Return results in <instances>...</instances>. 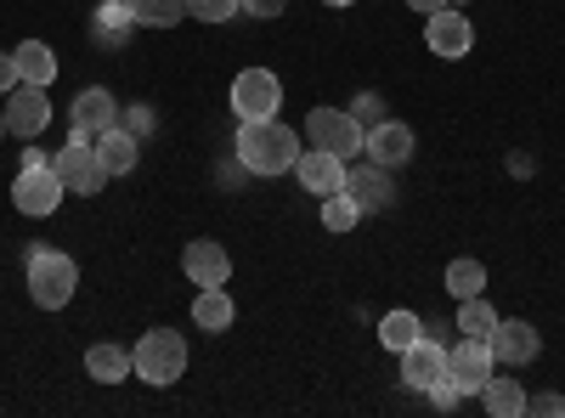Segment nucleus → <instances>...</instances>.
Wrapping results in <instances>:
<instances>
[{
    "label": "nucleus",
    "mask_w": 565,
    "mask_h": 418,
    "mask_svg": "<svg viewBox=\"0 0 565 418\" xmlns=\"http://www.w3.org/2000/svg\"><path fill=\"white\" fill-rule=\"evenodd\" d=\"M322 7H356V0H322Z\"/></svg>",
    "instance_id": "nucleus-37"
},
{
    "label": "nucleus",
    "mask_w": 565,
    "mask_h": 418,
    "mask_svg": "<svg viewBox=\"0 0 565 418\" xmlns=\"http://www.w3.org/2000/svg\"><path fill=\"white\" fill-rule=\"evenodd\" d=\"M244 7L238 0H186V18H199V23H232Z\"/></svg>",
    "instance_id": "nucleus-28"
},
{
    "label": "nucleus",
    "mask_w": 565,
    "mask_h": 418,
    "mask_svg": "<svg viewBox=\"0 0 565 418\" xmlns=\"http://www.w3.org/2000/svg\"><path fill=\"white\" fill-rule=\"evenodd\" d=\"M52 125V97H45V85H18L12 103H7V130L12 136H40Z\"/></svg>",
    "instance_id": "nucleus-16"
},
{
    "label": "nucleus",
    "mask_w": 565,
    "mask_h": 418,
    "mask_svg": "<svg viewBox=\"0 0 565 418\" xmlns=\"http://www.w3.org/2000/svg\"><path fill=\"white\" fill-rule=\"evenodd\" d=\"M441 374H447V345L418 334V340L402 351V385H407V390H430Z\"/></svg>",
    "instance_id": "nucleus-14"
},
{
    "label": "nucleus",
    "mask_w": 565,
    "mask_h": 418,
    "mask_svg": "<svg viewBox=\"0 0 565 418\" xmlns=\"http://www.w3.org/2000/svg\"><path fill=\"white\" fill-rule=\"evenodd\" d=\"M306 136H311V148L351 159V153H362V136L367 130L351 119V108H311L306 114Z\"/></svg>",
    "instance_id": "nucleus-5"
},
{
    "label": "nucleus",
    "mask_w": 565,
    "mask_h": 418,
    "mask_svg": "<svg viewBox=\"0 0 565 418\" xmlns=\"http://www.w3.org/2000/svg\"><path fill=\"white\" fill-rule=\"evenodd\" d=\"M68 125H74L79 142H97V136H108V130L119 125L114 90H108V85H85L79 97H74V108H68Z\"/></svg>",
    "instance_id": "nucleus-8"
},
{
    "label": "nucleus",
    "mask_w": 565,
    "mask_h": 418,
    "mask_svg": "<svg viewBox=\"0 0 565 418\" xmlns=\"http://www.w3.org/2000/svg\"><path fill=\"white\" fill-rule=\"evenodd\" d=\"M18 85H23V74H18V57H12V52H0V97H12Z\"/></svg>",
    "instance_id": "nucleus-34"
},
{
    "label": "nucleus",
    "mask_w": 565,
    "mask_h": 418,
    "mask_svg": "<svg viewBox=\"0 0 565 418\" xmlns=\"http://www.w3.org/2000/svg\"><path fill=\"white\" fill-rule=\"evenodd\" d=\"M526 412H537V418H565V396H559V390L526 396Z\"/></svg>",
    "instance_id": "nucleus-33"
},
{
    "label": "nucleus",
    "mask_w": 565,
    "mask_h": 418,
    "mask_svg": "<svg viewBox=\"0 0 565 418\" xmlns=\"http://www.w3.org/2000/svg\"><path fill=\"white\" fill-rule=\"evenodd\" d=\"M413 125H402V119H380L367 136H362V153L373 159V164H385V170H402L407 159H413Z\"/></svg>",
    "instance_id": "nucleus-13"
},
{
    "label": "nucleus",
    "mask_w": 565,
    "mask_h": 418,
    "mask_svg": "<svg viewBox=\"0 0 565 418\" xmlns=\"http://www.w3.org/2000/svg\"><path fill=\"white\" fill-rule=\"evenodd\" d=\"M232 153H238L249 175H282L300 159V136L282 119H238V148Z\"/></svg>",
    "instance_id": "nucleus-1"
},
{
    "label": "nucleus",
    "mask_w": 565,
    "mask_h": 418,
    "mask_svg": "<svg viewBox=\"0 0 565 418\" xmlns=\"http://www.w3.org/2000/svg\"><path fill=\"white\" fill-rule=\"evenodd\" d=\"M282 108V79L271 68H244L232 79V114L238 119H277Z\"/></svg>",
    "instance_id": "nucleus-6"
},
{
    "label": "nucleus",
    "mask_w": 565,
    "mask_h": 418,
    "mask_svg": "<svg viewBox=\"0 0 565 418\" xmlns=\"http://www.w3.org/2000/svg\"><path fill=\"white\" fill-rule=\"evenodd\" d=\"M12 57H18V74H23V85H52V79H57V52H52L45 40H23Z\"/></svg>",
    "instance_id": "nucleus-21"
},
{
    "label": "nucleus",
    "mask_w": 565,
    "mask_h": 418,
    "mask_svg": "<svg viewBox=\"0 0 565 418\" xmlns=\"http://www.w3.org/2000/svg\"><path fill=\"white\" fill-rule=\"evenodd\" d=\"M136 29H175L186 18V0H125Z\"/></svg>",
    "instance_id": "nucleus-23"
},
{
    "label": "nucleus",
    "mask_w": 565,
    "mask_h": 418,
    "mask_svg": "<svg viewBox=\"0 0 565 418\" xmlns=\"http://www.w3.org/2000/svg\"><path fill=\"white\" fill-rule=\"evenodd\" d=\"M238 7H244V18H282L289 0H238Z\"/></svg>",
    "instance_id": "nucleus-35"
},
{
    "label": "nucleus",
    "mask_w": 565,
    "mask_h": 418,
    "mask_svg": "<svg viewBox=\"0 0 565 418\" xmlns=\"http://www.w3.org/2000/svg\"><path fill=\"white\" fill-rule=\"evenodd\" d=\"M447 374L458 379V390H463V396H481V390H487V379L498 374V356H492V345H487V340H463V334H458V345L447 351Z\"/></svg>",
    "instance_id": "nucleus-9"
},
{
    "label": "nucleus",
    "mask_w": 565,
    "mask_h": 418,
    "mask_svg": "<svg viewBox=\"0 0 565 418\" xmlns=\"http://www.w3.org/2000/svg\"><path fill=\"white\" fill-rule=\"evenodd\" d=\"M57 164V175H63V187L68 193H79V199H90V193H103L108 187V170H103V159H97V142H79V136H74V142L52 159Z\"/></svg>",
    "instance_id": "nucleus-7"
},
{
    "label": "nucleus",
    "mask_w": 565,
    "mask_h": 418,
    "mask_svg": "<svg viewBox=\"0 0 565 418\" xmlns=\"http://www.w3.org/2000/svg\"><path fill=\"white\" fill-rule=\"evenodd\" d=\"M351 119H356L362 130H373V125H380V119H385V103H380V97H373V90H362V97L351 103Z\"/></svg>",
    "instance_id": "nucleus-32"
},
{
    "label": "nucleus",
    "mask_w": 565,
    "mask_h": 418,
    "mask_svg": "<svg viewBox=\"0 0 565 418\" xmlns=\"http://www.w3.org/2000/svg\"><path fill=\"white\" fill-rule=\"evenodd\" d=\"M295 175H300V187H306L311 199H328V193H340V187H345V159L311 148V153L295 159Z\"/></svg>",
    "instance_id": "nucleus-17"
},
{
    "label": "nucleus",
    "mask_w": 565,
    "mask_h": 418,
    "mask_svg": "<svg viewBox=\"0 0 565 418\" xmlns=\"http://www.w3.org/2000/svg\"><path fill=\"white\" fill-rule=\"evenodd\" d=\"M447 294H452V300L487 294V266H481V260H452V266H447Z\"/></svg>",
    "instance_id": "nucleus-25"
},
{
    "label": "nucleus",
    "mask_w": 565,
    "mask_h": 418,
    "mask_svg": "<svg viewBox=\"0 0 565 418\" xmlns=\"http://www.w3.org/2000/svg\"><path fill=\"white\" fill-rule=\"evenodd\" d=\"M424 396H430V407H436V412H452V407L463 401V390H458V379H452V374H441V379H436L430 390H424Z\"/></svg>",
    "instance_id": "nucleus-31"
},
{
    "label": "nucleus",
    "mask_w": 565,
    "mask_h": 418,
    "mask_svg": "<svg viewBox=\"0 0 565 418\" xmlns=\"http://www.w3.org/2000/svg\"><path fill=\"white\" fill-rule=\"evenodd\" d=\"M424 45H430L436 57H469L476 23L463 18V7H441V12H430V23H424Z\"/></svg>",
    "instance_id": "nucleus-12"
},
{
    "label": "nucleus",
    "mask_w": 565,
    "mask_h": 418,
    "mask_svg": "<svg viewBox=\"0 0 565 418\" xmlns=\"http://www.w3.org/2000/svg\"><path fill=\"white\" fill-rule=\"evenodd\" d=\"M63 175H57V164H23L18 170V181H12V210L18 215H57V204H63Z\"/></svg>",
    "instance_id": "nucleus-4"
},
{
    "label": "nucleus",
    "mask_w": 565,
    "mask_h": 418,
    "mask_svg": "<svg viewBox=\"0 0 565 418\" xmlns=\"http://www.w3.org/2000/svg\"><path fill=\"white\" fill-rule=\"evenodd\" d=\"M97 159H103V170L108 175H130L136 170V159H141V142L125 130V125H114L108 136H97Z\"/></svg>",
    "instance_id": "nucleus-20"
},
{
    "label": "nucleus",
    "mask_w": 565,
    "mask_h": 418,
    "mask_svg": "<svg viewBox=\"0 0 565 418\" xmlns=\"http://www.w3.org/2000/svg\"><path fill=\"white\" fill-rule=\"evenodd\" d=\"M181 271L193 277V289H215V283H226V277H232V255L215 238H199V244L181 249Z\"/></svg>",
    "instance_id": "nucleus-15"
},
{
    "label": "nucleus",
    "mask_w": 565,
    "mask_h": 418,
    "mask_svg": "<svg viewBox=\"0 0 565 418\" xmlns=\"http://www.w3.org/2000/svg\"><path fill=\"white\" fill-rule=\"evenodd\" d=\"M356 221H362V210H356L351 193H328V199H322V226H328V232H351Z\"/></svg>",
    "instance_id": "nucleus-27"
},
{
    "label": "nucleus",
    "mask_w": 565,
    "mask_h": 418,
    "mask_svg": "<svg viewBox=\"0 0 565 418\" xmlns=\"http://www.w3.org/2000/svg\"><path fill=\"white\" fill-rule=\"evenodd\" d=\"M130 367H136L141 385L164 390V385H175L186 374V340L175 329H148L136 340V351H130Z\"/></svg>",
    "instance_id": "nucleus-3"
},
{
    "label": "nucleus",
    "mask_w": 565,
    "mask_h": 418,
    "mask_svg": "<svg viewBox=\"0 0 565 418\" xmlns=\"http://www.w3.org/2000/svg\"><path fill=\"white\" fill-rule=\"evenodd\" d=\"M0 136H7V114H0Z\"/></svg>",
    "instance_id": "nucleus-38"
},
{
    "label": "nucleus",
    "mask_w": 565,
    "mask_h": 418,
    "mask_svg": "<svg viewBox=\"0 0 565 418\" xmlns=\"http://www.w3.org/2000/svg\"><path fill=\"white\" fill-rule=\"evenodd\" d=\"M492 329H498V311L487 306V294L458 300V334H463V340H487Z\"/></svg>",
    "instance_id": "nucleus-24"
},
{
    "label": "nucleus",
    "mask_w": 565,
    "mask_h": 418,
    "mask_svg": "<svg viewBox=\"0 0 565 418\" xmlns=\"http://www.w3.org/2000/svg\"><path fill=\"white\" fill-rule=\"evenodd\" d=\"M418 334H424V322H418L413 311H391V317L380 322V345H385V351H396V356H402Z\"/></svg>",
    "instance_id": "nucleus-26"
},
{
    "label": "nucleus",
    "mask_w": 565,
    "mask_h": 418,
    "mask_svg": "<svg viewBox=\"0 0 565 418\" xmlns=\"http://www.w3.org/2000/svg\"><path fill=\"white\" fill-rule=\"evenodd\" d=\"M119 125L141 142V136H153V108H148V103H130V108H119Z\"/></svg>",
    "instance_id": "nucleus-30"
},
{
    "label": "nucleus",
    "mask_w": 565,
    "mask_h": 418,
    "mask_svg": "<svg viewBox=\"0 0 565 418\" xmlns=\"http://www.w3.org/2000/svg\"><path fill=\"white\" fill-rule=\"evenodd\" d=\"M97 29H103V34H108V40L119 45V40H125V34L136 29V18H130V7L119 0V7H103V12H97Z\"/></svg>",
    "instance_id": "nucleus-29"
},
{
    "label": "nucleus",
    "mask_w": 565,
    "mask_h": 418,
    "mask_svg": "<svg viewBox=\"0 0 565 418\" xmlns=\"http://www.w3.org/2000/svg\"><path fill=\"white\" fill-rule=\"evenodd\" d=\"M481 407L492 412V418H521L526 412V390H521V379H487V390H481Z\"/></svg>",
    "instance_id": "nucleus-22"
},
{
    "label": "nucleus",
    "mask_w": 565,
    "mask_h": 418,
    "mask_svg": "<svg viewBox=\"0 0 565 418\" xmlns=\"http://www.w3.org/2000/svg\"><path fill=\"white\" fill-rule=\"evenodd\" d=\"M85 374L97 379V385H125V379H136V367H130V351L125 345H90L85 351Z\"/></svg>",
    "instance_id": "nucleus-19"
},
{
    "label": "nucleus",
    "mask_w": 565,
    "mask_h": 418,
    "mask_svg": "<svg viewBox=\"0 0 565 418\" xmlns=\"http://www.w3.org/2000/svg\"><path fill=\"white\" fill-rule=\"evenodd\" d=\"M487 345H492L498 367H526V362H537V351H543V334L532 329L526 317H498V329L487 334Z\"/></svg>",
    "instance_id": "nucleus-10"
},
{
    "label": "nucleus",
    "mask_w": 565,
    "mask_h": 418,
    "mask_svg": "<svg viewBox=\"0 0 565 418\" xmlns=\"http://www.w3.org/2000/svg\"><path fill=\"white\" fill-rule=\"evenodd\" d=\"M407 7H413L418 18H430V12H441V7H452V0H407Z\"/></svg>",
    "instance_id": "nucleus-36"
},
{
    "label": "nucleus",
    "mask_w": 565,
    "mask_h": 418,
    "mask_svg": "<svg viewBox=\"0 0 565 418\" xmlns=\"http://www.w3.org/2000/svg\"><path fill=\"white\" fill-rule=\"evenodd\" d=\"M193 322H199L204 334H226L232 322H238V306H232L226 283H215V289H199V294H193Z\"/></svg>",
    "instance_id": "nucleus-18"
},
{
    "label": "nucleus",
    "mask_w": 565,
    "mask_h": 418,
    "mask_svg": "<svg viewBox=\"0 0 565 418\" xmlns=\"http://www.w3.org/2000/svg\"><path fill=\"white\" fill-rule=\"evenodd\" d=\"M340 193H351L356 199V210L362 215H373V210H391L396 204V181H391V170L385 164H345V187Z\"/></svg>",
    "instance_id": "nucleus-11"
},
{
    "label": "nucleus",
    "mask_w": 565,
    "mask_h": 418,
    "mask_svg": "<svg viewBox=\"0 0 565 418\" xmlns=\"http://www.w3.org/2000/svg\"><path fill=\"white\" fill-rule=\"evenodd\" d=\"M74 289H79V266H74L63 249L34 244V249H29V300H34L40 311H63V306L74 300Z\"/></svg>",
    "instance_id": "nucleus-2"
}]
</instances>
